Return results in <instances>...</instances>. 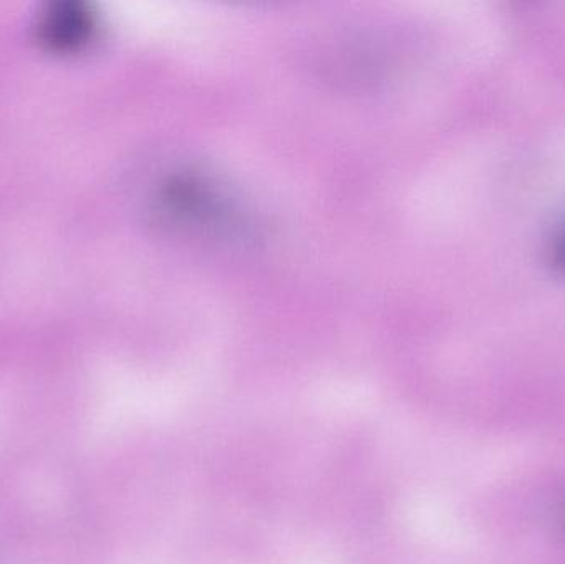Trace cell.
Here are the masks:
<instances>
[{
  "mask_svg": "<svg viewBox=\"0 0 565 564\" xmlns=\"http://www.w3.org/2000/svg\"><path fill=\"white\" fill-rule=\"evenodd\" d=\"M93 20L85 10L62 9L46 15L45 32L49 40L60 46H76L92 35Z\"/></svg>",
  "mask_w": 565,
  "mask_h": 564,
  "instance_id": "obj_1",
  "label": "cell"
},
{
  "mask_svg": "<svg viewBox=\"0 0 565 564\" xmlns=\"http://www.w3.org/2000/svg\"><path fill=\"white\" fill-rule=\"evenodd\" d=\"M551 255H553L554 267L565 275V225L557 232L556 238H554Z\"/></svg>",
  "mask_w": 565,
  "mask_h": 564,
  "instance_id": "obj_2",
  "label": "cell"
},
{
  "mask_svg": "<svg viewBox=\"0 0 565 564\" xmlns=\"http://www.w3.org/2000/svg\"><path fill=\"white\" fill-rule=\"evenodd\" d=\"M554 513H556L557 525H559V529L565 533V490L561 493L559 499H557L556 510H554Z\"/></svg>",
  "mask_w": 565,
  "mask_h": 564,
  "instance_id": "obj_3",
  "label": "cell"
}]
</instances>
